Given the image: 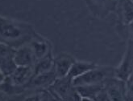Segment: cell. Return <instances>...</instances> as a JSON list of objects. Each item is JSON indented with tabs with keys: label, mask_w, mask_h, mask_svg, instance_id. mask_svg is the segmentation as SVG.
<instances>
[{
	"label": "cell",
	"mask_w": 133,
	"mask_h": 101,
	"mask_svg": "<svg viewBox=\"0 0 133 101\" xmlns=\"http://www.w3.org/2000/svg\"><path fill=\"white\" fill-rule=\"evenodd\" d=\"M14 51H15V48L0 41V58L5 55H7V54L13 52Z\"/></svg>",
	"instance_id": "19"
},
{
	"label": "cell",
	"mask_w": 133,
	"mask_h": 101,
	"mask_svg": "<svg viewBox=\"0 0 133 101\" xmlns=\"http://www.w3.org/2000/svg\"><path fill=\"white\" fill-rule=\"evenodd\" d=\"M80 101H95L94 99H90V98H81Z\"/></svg>",
	"instance_id": "23"
},
{
	"label": "cell",
	"mask_w": 133,
	"mask_h": 101,
	"mask_svg": "<svg viewBox=\"0 0 133 101\" xmlns=\"http://www.w3.org/2000/svg\"><path fill=\"white\" fill-rule=\"evenodd\" d=\"M115 13L119 25L127 26L133 22V2L131 0H117Z\"/></svg>",
	"instance_id": "9"
},
{
	"label": "cell",
	"mask_w": 133,
	"mask_h": 101,
	"mask_svg": "<svg viewBox=\"0 0 133 101\" xmlns=\"http://www.w3.org/2000/svg\"><path fill=\"white\" fill-rule=\"evenodd\" d=\"M119 33L122 32V34L125 36L128 37V40H133V22L129 23L127 26H122L119 25Z\"/></svg>",
	"instance_id": "17"
},
{
	"label": "cell",
	"mask_w": 133,
	"mask_h": 101,
	"mask_svg": "<svg viewBox=\"0 0 133 101\" xmlns=\"http://www.w3.org/2000/svg\"><path fill=\"white\" fill-rule=\"evenodd\" d=\"M57 79L55 72L52 69L48 72L33 76L28 84L35 88H49Z\"/></svg>",
	"instance_id": "13"
},
{
	"label": "cell",
	"mask_w": 133,
	"mask_h": 101,
	"mask_svg": "<svg viewBox=\"0 0 133 101\" xmlns=\"http://www.w3.org/2000/svg\"><path fill=\"white\" fill-rule=\"evenodd\" d=\"M132 101H133V100H132Z\"/></svg>",
	"instance_id": "26"
},
{
	"label": "cell",
	"mask_w": 133,
	"mask_h": 101,
	"mask_svg": "<svg viewBox=\"0 0 133 101\" xmlns=\"http://www.w3.org/2000/svg\"><path fill=\"white\" fill-rule=\"evenodd\" d=\"M115 76V67L111 66L98 65L82 75L73 80L74 87L82 85L103 84L104 82L111 77Z\"/></svg>",
	"instance_id": "2"
},
{
	"label": "cell",
	"mask_w": 133,
	"mask_h": 101,
	"mask_svg": "<svg viewBox=\"0 0 133 101\" xmlns=\"http://www.w3.org/2000/svg\"><path fill=\"white\" fill-rule=\"evenodd\" d=\"M90 12L99 19L107 18L115 12L117 0H84Z\"/></svg>",
	"instance_id": "5"
},
{
	"label": "cell",
	"mask_w": 133,
	"mask_h": 101,
	"mask_svg": "<svg viewBox=\"0 0 133 101\" xmlns=\"http://www.w3.org/2000/svg\"><path fill=\"white\" fill-rule=\"evenodd\" d=\"M33 73V67H17L6 78L14 87H24L32 79Z\"/></svg>",
	"instance_id": "10"
},
{
	"label": "cell",
	"mask_w": 133,
	"mask_h": 101,
	"mask_svg": "<svg viewBox=\"0 0 133 101\" xmlns=\"http://www.w3.org/2000/svg\"><path fill=\"white\" fill-rule=\"evenodd\" d=\"M1 92H2V91H1V89H0V94H1Z\"/></svg>",
	"instance_id": "24"
},
{
	"label": "cell",
	"mask_w": 133,
	"mask_h": 101,
	"mask_svg": "<svg viewBox=\"0 0 133 101\" xmlns=\"http://www.w3.org/2000/svg\"><path fill=\"white\" fill-rule=\"evenodd\" d=\"M23 101H43V99L41 94H33L27 96Z\"/></svg>",
	"instance_id": "21"
},
{
	"label": "cell",
	"mask_w": 133,
	"mask_h": 101,
	"mask_svg": "<svg viewBox=\"0 0 133 101\" xmlns=\"http://www.w3.org/2000/svg\"><path fill=\"white\" fill-rule=\"evenodd\" d=\"M36 34L28 23L8 19L0 15V41L11 46V44H27ZM12 48V46H11Z\"/></svg>",
	"instance_id": "1"
},
{
	"label": "cell",
	"mask_w": 133,
	"mask_h": 101,
	"mask_svg": "<svg viewBox=\"0 0 133 101\" xmlns=\"http://www.w3.org/2000/svg\"><path fill=\"white\" fill-rule=\"evenodd\" d=\"M32 48L36 60L41 59L52 53V44L48 38L36 33L28 43Z\"/></svg>",
	"instance_id": "7"
},
{
	"label": "cell",
	"mask_w": 133,
	"mask_h": 101,
	"mask_svg": "<svg viewBox=\"0 0 133 101\" xmlns=\"http://www.w3.org/2000/svg\"><path fill=\"white\" fill-rule=\"evenodd\" d=\"M14 60L17 67H33L36 58L28 43L15 48Z\"/></svg>",
	"instance_id": "8"
},
{
	"label": "cell",
	"mask_w": 133,
	"mask_h": 101,
	"mask_svg": "<svg viewBox=\"0 0 133 101\" xmlns=\"http://www.w3.org/2000/svg\"><path fill=\"white\" fill-rule=\"evenodd\" d=\"M126 94L127 99L129 101L133 100V73L126 81Z\"/></svg>",
	"instance_id": "18"
},
{
	"label": "cell",
	"mask_w": 133,
	"mask_h": 101,
	"mask_svg": "<svg viewBox=\"0 0 133 101\" xmlns=\"http://www.w3.org/2000/svg\"><path fill=\"white\" fill-rule=\"evenodd\" d=\"M14 52L15 51L0 58V68L6 77L10 76L17 67L14 60Z\"/></svg>",
	"instance_id": "16"
},
{
	"label": "cell",
	"mask_w": 133,
	"mask_h": 101,
	"mask_svg": "<svg viewBox=\"0 0 133 101\" xmlns=\"http://www.w3.org/2000/svg\"><path fill=\"white\" fill-rule=\"evenodd\" d=\"M103 87L111 101H128L125 81L113 76L104 82Z\"/></svg>",
	"instance_id": "6"
},
{
	"label": "cell",
	"mask_w": 133,
	"mask_h": 101,
	"mask_svg": "<svg viewBox=\"0 0 133 101\" xmlns=\"http://www.w3.org/2000/svg\"><path fill=\"white\" fill-rule=\"evenodd\" d=\"M75 60L74 56L66 53H61L54 58L53 70L57 78H63L67 76Z\"/></svg>",
	"instance_id": "11"
},
{
	"label": "cell",
	"mask_w": 133,
	"mask_h": 101,
	"mask_svg": "<svg viewBox=\"0 0 133 101\" xmlns=\"http://www.w3.org/2000/svg\"><path fill=\"white\" fill-rule=\"evenodd\" d=\"M49 88L53 95L62 101H80L81 99L73 84V80L68 75L57 78Z\"/></svg>",
	"instance_id": "3"
},
{
	"label": "cell",
	"mask_w": 133,
	"mask_h": 101,
	"mask_svg": "<svg viewBox=\"0 0 133 101\" xmlns=\"http://www.w3.org/2000/svg\"><path fill=\"white\" fill-rule=\"evenodd\" d=\"M94 100L95 101H111L110 96H108L107 92L104 89V87L98 93L97 96L94 98Z\"/></svg>",
	"instance_id": "20"
},
{
	"label": "cell",
	"mask_w": 133,
	"mask_h": 101,
	"mask_svg": "<svg viewBox=\"0 0 133 101\" xmlns=\"http://www.w3.org/2000/svg\"><path fill=\"white\" fill-rule=\"evenodd\" d=\"M96 63L94 62H89V61H83V60H75V62L73 64L71 68L69 70V72L68 74V76L72 80L77 78L85 72H87L90 70L95 68L98 66Z\"/></svg>",
	"instance_id": "12"
},
{
	"label": "cell",
	"mask_w": 133,
	"mask_h": 101,
	"mask_svg": "<svg viewBox=\"0 0 133 101\" xmlns=\"http://www.w3.org/2000/svg\"><path fill=\"white\" fill-rule=\"evenodd\" d=\"M133 73V40H127V46L120 63L115 67V76L126 82Z\"/></svg>",
	"instance_id": "4"
},
{
	"label": "cell",
	"mask_w": 133,
	"mask_h": 101,
	"mask_svg": "<svg viewBox=\"0 0 133 101\" xmlns=\"http://www.w3.org/2000/svg\"><path fill=\"white\" fill-rule=\"evenodd\" d=\"M53 64L54 57L52 56V53L49 54L47 56L41 59L36 60V64L33 66V76L51 71L53 69Z\"/></svg>",
	"instance_id": "14"
},
{
	"label": "cell",
	"mask_w": 133,
	"mask_h": 101,
	"mask_svg": "<svg viewBox=\"0 0 133 101\" xmlns=\"http://www.w3.org/2000/svg\"><path fill=\"white\" fill-rule=\"evenodd\" d=\"M6 79V76L4 75V73L3 72L1 68H0V86H1V85L4 83Z\"/></svg>",
	"instance_id": "22"
},
{
	"label": "cell",
	"mask_w": 133,
	"mask_h": 101,
	"mask_svg": "<svg viewBox=\"0 0 133 101\" xmlns=\"http://www.w3.org/2000/svg\"><path fill=\"white\" fill-rule=\"evenodd\" d=\"M103 84H94V85H82L77 86L75 89L81 98H90L94 99L98 93L103 88Z\"/></svg>",
	"instance_id": "15"
},
{
	"label": "cell",
	"mask_w": 133,
	"mask_h": 101,
	"mask_svg": "<svg viewBox=\"0 0 133 101\" xmlns=\"http://www.w3.org/2000/svg\"><path fill=\"white\" fill-rule=\"evenodd\" d=\"M131 1H132V2H133V0H131Z\"/></svg>",
	"instance_id": "25"
}]
</instances>
